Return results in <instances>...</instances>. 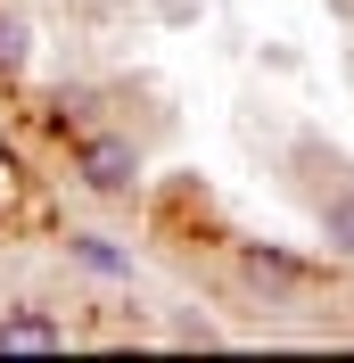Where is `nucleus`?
I'll return each mask as SVG.
<instances>
[{"label":"nucleus","instance_id":"1","mask_svg":"<svg viewBox=\"0 0 354 363\" xmlns=\"http://www.w3.org/2000/svg\"><path fill=\"white\" fill-rule=\"evenodd\" d=\"M83 182L99 190V199H132V182H140L132 140H115V133H91V140H83Z\"/></svg>","mask_w":354,"mask_h":363},{"label":"nucleus","instance_id":"2","mask_svg":"<svg viewBox=\"0 0 354 363\" xmlns=\"http://www.w3.org/2000/svg\"><path fill=\"white\" fill-rule=\"evenodd\" d=\"M50 347H67V330H58L50 314H33V306L0 314V355H50Z\"/></svg>","mask_w":354,"mask_h":363},{"label":"nucleus","instance_id":"3","mask_svg":"<svg viewBox=\"0 0 354 363\" xmlns=\"http://www.w3.org/2000/svg\"><path fill=\"white\" fill-rule=\"evenodd\" d=\"M67 256L83 272H99V281H132V248H115L108 231H67Z\"/></svg>","mask_w":354,"mask_h":363},{"label":"nucleus","instance_id":"4","mask_svg":"<svg viewBox=\"0 0 354 363\" xmlns=\"http://www.w3.org/2000/svg\"><path fill=\"white\" fill-rule=\"evenodd\" d=\"M25 58H33V33L17 9H0V74H25Z\"/></svg>","mask_w":354,"mask_h":363},{"label":"nucleus","instance_id":"5","mask_svg":"<svg viewBox=\"0 0 354 363\" xmlns=\"http://www.w3.org/2000/svg\"><path fill=\"white\" fill-rule=\"evenodd\" d=\"M330 231H338V240L354 248V206H330Z\"/></svg>","mask_w":354,"mask_h":363}]
</instances>
